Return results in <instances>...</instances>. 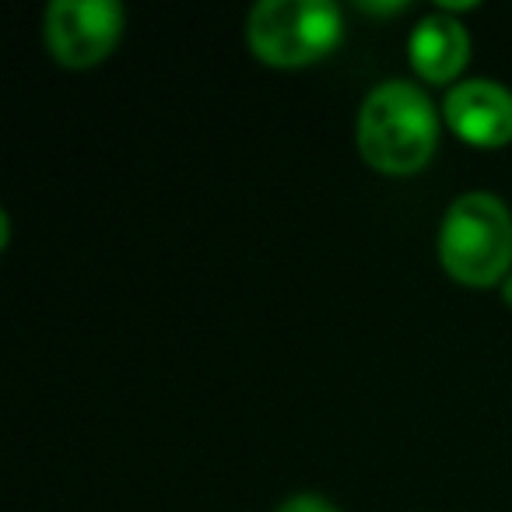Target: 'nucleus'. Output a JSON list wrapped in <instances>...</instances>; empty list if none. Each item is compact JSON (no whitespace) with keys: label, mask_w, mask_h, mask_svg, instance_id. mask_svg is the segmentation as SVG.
<instances>
[{"label":"nucleus","mask_w":512,"mask_h":512,"mask_svg":"<svg viewBox=\"0 0 512 512\" xmlns=\"http://www.w3.org/2000/svg\"><path fill=\"white\" fill-rule=\"evenodd\" d=\"M439 134L442 113L418 81H379L358 106V155L369 169L383 172V176L421 172L439 148Z\"/></svg>","instance_id":"nucleus-1"},{"label":"nucleus","mask_w":512,"mask_h":512,"mask_svg":"<svg viewBox=\"0 0 512 512\" xmlns=\"http://www.w3.org/2000/svg\"><path fill=\"white\" fill-rule=\"evenodd\" d=\"M439 264L456 285L491 288L512 271V211L498 193L467 190L446 207L435 239Z\"/></svg>","instance_id":"nucleus-2"},{"label":"nucleus","mask_w":512,"mask_h":512,"mask_svg":"<svg viewBox=\"0 0 512 512\" xmlns=\"http://www.w3.org/2000/svg\"><path fill=\"white\" fill-rule=\"evenodd\" d=\"M344 15L334 0H260L246 15V46L267 67H306L334 53Z\"/></svg>","instance_id":"nucleus-3"},{"label":"nucleus","mask_w":512,"mask_h":512,"mask_svg":"<svg viewBox=\"0 0 512 512\" xmlns=\"http://www.w3.org/2000/svg\"><path fill=\"white\" fill-rule=\"evenodd\" d=\"M120 0H50L43 11V39L57 64L85 71L109 57L123 39Z\"/></svg>","instance_id":"nucleus-4"},{"label":"nucleus","mask_w":512,"mask_h":512,"mask_svg":"<svg viewBox=\"0 0 512 512\" xmlns=\"http://www.w3.org/2000/svg\"><path fill=\"white\" fill-rule=\"evenodd\" d=\"M442 123L470 148H505L512 141V88L495 78H463L442 99Z\"/></svg>","instance_id":"nucleus-5"},{"label":"nucleus","mask_w":512,"mask_h":512,"mask_svg":"<svg viewBox=\"0 0 512 512\" xmlns=\"http://www.w3.org/2000/svg\"><path fill=\"white\" fill-rule=\"evenodd\" d=\"M407 60L414 74L428 85H456L470 60V32L456 15L428 11L407 36Z\"/></svg>","instance_id":"nucleus-6"},{"label":"nucleus","mask_w":512,"mask_h":512,"mask_svg":"<svg viewBox=\"0 0 512 512\" xmlns=\"http://www.w3.org/2000/svg\"><path fill=\"white\" fill-rule=\"evenodd\" d=\"M274 512H341L330 498L316 495V491H299V495L285 498Z\"/></svg>","instance_id":"nucleus-7"},{"label":"nucleus","mask_w":512,"mask_h":512,"mask_svg":"<svg viewBox=\"0 0 512 512\" xmlns=\"http://www.w3.org/2000/svg\"><path fill=\"white\" fill-rule=\"evenodd\" d=\"M407 4H362V11H404Z\"/></svg>","instance_id":"nucleus-8"},{"label":"nucleus","mask_w":512,"mask_h":512,"mask_svg":"<svg viewBox=\"0 0 512 512\" xmlns=\"http://www.w3.org/2000/svg\"><path fill=\"white\" fill-rule=\"evenodd\" d=\"M502 299H505V306L512 309V271H509V278L502 281Z\"/></svg>","instance_id":"nucleus-9"}]
</instances>
